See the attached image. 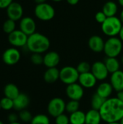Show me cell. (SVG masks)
<instances>
[{
	"mask_svg": "<svg viewBox=\"0 0 123 124\" xmlns=\"http://www.w3.org/2000/svg\"><path fill=\"white\" fill-rule=\"evenodd\" d=\"M26 47L32 53L43 54L49 50L50 41L45 35L36 32L28 36Z\"/></svg>",
	"mask_w": 123,
	"mask_h": 124,
	"instance_id": "cell-2",
	"label": "cell"
},
{
	"mask_svg": "<svg viewBox=\"0 0 123 124\" xmlns=\"http://www.w3.org/2000/svg\"><path fill=\"white\" fill-rule=\"evenodd\" d=\"M20 30L28 36L36 33V24L35 20L30 17H23L20 20Z\"/></svg>",
	"mask_w": 123,
	"mask_h": 124,
	"instance_id": "cell-13",
	"label": "cell"
},
{
	"mask_svg": "<svg viewBox=\"0 0 123 124\" xmlns=\"http://www.w3.org/2000/svg\"><path fill=\"white\" fill-rule=\"evenodd\" d=\"M119 38H120V39L123 42V26H122V28H121V29H120V33H119Z\"/></svg>",
	"mask_w": 123,
	"mask_h": 124,
	"instance_id": "cell-40",
	"label": "cell"
},
{
	"mask_svg": "<svg viewBox=\"0 0 123 124\" xmlns=\"http://www.w3.org/2000/svg\"><path fill=\"white\" fill-rule=\"evenodd\" d=\"M123 42L119 37H109L104 44V52L108 57H117L123 51Z\"/></svg>",
	"mask_w": 123,
	"mask_h": 124,
	"instance_id": "cell-4",
	"label": "cell"
},
{
	"mask_svg": "<svg viewBox=\"0 0 123 124\" xmlns=\"http://www.w3.org/2000/svg\"><path fill=\"white\" fill-rule=\"evenodd\" d=\"M79 76L77 68L73 66L67 65L59 70V80L67 86L77 83Z\"/></svg>",
	"mask_w": 123,
	"mask_h": 124,
	"instance_id": "cell-6",
	"label": "cell"
},
{
	"mask_svg": "<svg viewBox=\"0 0 123 124\" xmlns=\"http://www.w3.org/2000/svg\"><path fill=\"white\" fill-rule=\"evenodd\" d=\"M117 10H118L117 4L113 1H107L102 7V12L106 15L107 17L116 16V14L117 13Z\"/></svg>",
	"mask_w": 123,
	"mask_h": 124,
	"instance_id": "cell-23",
	"label": "cell"
},
{
	"mask_svg": "<svg viewBox=\"0 0 123 124\" xmlns=\"http://www.w3.org/2000/svg\"><path fill=\"white\" fill-rule=\"evenodd\" d=\"M66 94L70 100L79 101L83 97L84 88L79 83L67 85L66 88Z\"/></svg>",
	"mask_w": 123,
	"mask_h": 124,
	"instance_id": "cell-10",
	"label": "cell"
},
{
	"mask_svg": "<svg viewBox=\"0 0 123 124\" xmlns=\"http://www.w3.org/2000/svg\"><path fill=\"white\" fill-rule=\"evenodd\" d=\"M117 97L123 102V91H120V92H117Z\"/></svg>",
	"mask_w": 123,
	"mask_h": 124,
	"instance_id": "cell-39",
	"label": "cell"
},
{
	"mask_svg": "<svg viewBox=\"0 0 123 124\" xmlns=\"http://www.w3.org/2000/svg\"><path fill=\"white\" fill-rule=\"evenodd\" d=\"M103 121L107 124L120 122L123 118V102L117 97L106 100L99 110Z\"/></svg>",
	"mask_w": 123,
	"mask_h": 124,
	"instance_id": "cell-1",
	"label": "cell"
},
{
	"mask_svg": "<svg viewBox=\"0 0 123 124\" xmlns=\"http://www.w3.org/2000/svg\"><path fill=\"white\" fill-rule=\"evenodd\" d=\"M104 62L105 63V65H106L109 73L111 74L119 70L120 68V63L117 57H107V58L104 60Z\"/></svg>",
	"mask_w": 123,
	"mask_h": 124,
	"instance_id": "cell-24",
	"label": "cell"
},
{
	"mask_svg": "<svg viewBox=\"0 0 123 124\" xmlns=\"http://www.w3.org/2000/svg\"><path fill=\"white\" fill-rule=\"evenodd\" d=\"M105 101H106V100L104 98L100 97L96 93H95L94 94H93V96L91 97V106L92 109L99 110L101 109V108L102 107V105H104Z\"/></svg>",
	"mask_w": 123,
	"mask_h": 124,
	"instance_id": "cell-26",
	"label": "cell"
},
{
	"mask_svg": "<svg viewBox=\"0 0 123 124\" xmlns=\"http://www.w3.org/2000/svg\"><path fill=\"white\" fill-rule=\"evenodd\" d=\"M110 84L113 87V89L116 92H120L123 90V71L117 70L111 74Z\"/></svg>",
	"mask_w": 123,
	"mask_h": 124,
	"instance_id": "cell-17",
	"label": "cell"
},
{
	"mask_svg": "<svg viewBox=\"0 0 123 124\" xmlns=\"http://www.w3.org/2000/svg\"><path fill=\"white\" fill-rule=\"evenodd\" d=\"M20 124L19 122H15V123H12V124Z\"/></svg>",
	"mask_w": 123,
	"mask_h": 124,
	"instance_id": "cell-47",
	"label": "cell"
},
{
	"mask_svg": "<svg viewBox=\"0 0 123 124\" xmlns=\"http://www.w3.org/2000/svg\"><path fill=\"white\" fill-rule=\"evenodd\" d=\"M107 18V17L106 16V15L101 11H99L96 12V14L95 15V20L97 23H100L101 25L106 20V19Z\"/></svg>",
	"mask_w": 123,
	"mask_h": 124,
	"instance_id": "cell-35",
	"label": "cell"
},
{
	"mask_svg": "<svg viewBox=\"0 0 123 124\" xmlns=\"http://www.w3.org/2000/svg\"><path fill=\"white\" fill-rule=\"evenodd\" d=\"M30 124H50V119L45 114H38L33 117Z\"/></svg>",
	"mask_w": 123,
	"mask_h": 124,
	"instance_id": "cell-27",
	"label": "cell"
},
{
	"mask_svg": "<svg viewBox=\"0 0 123 124\" xmlns=\"http://www.w3.org/2000/svg\"><path fill=\"white\" fill-rule=\"evenodd\" d=\"M120 124V122H114V123H109V124Z\"/></svg>",
	"mask_w": 123,
	"mask_h": 124,
	"instance_id": "cell-45",
	"label": "cell"
},
{
	"mask_svg": "<svg viewBox=\"0 0 123 124\" xmlns=\"http://www.w3.org/2000/svg\"><path fill=\"white\" fill-rule=\"evenodd\" d=\"M113 91H114L113 87H112V86L111 85L110 83L102 82L101 84H100L98 86L96 93L98 95H99L100 97H101L104 98L105 100H107V99L110 97V96L112 95Z\"/></svg>",
	"mask_w": 123,
	"mask_h": 124,
	"instance_id": "cell-19",
	"label": "cell"
},
{
	"mask_svg": "<svg viewBox=\"0 0 123 124\" xmlns=\"http://www.w3.org/2000/svg\"><path fill=\"white\" fill-rule=\"evenodd\" d=\"M35 2L38 4H42V3H46L47 0H34Z\"/></svg>",
	"mask_w": 123,
	"mask_h": 124,
	"instance_id": "cell-41",
	"label": "cell"
},
{
	"mask_svg": "<svg viewBox=\"0 0 123 124\" xmlns=\"http://www.w3.org/2000/svg\"><path fill=\"white\" fill-rule=\"evenodd\" d=\"M105 41L102 37L98 35H94L91 36L88 41V45L89 49L96 53L104 52Z\"/></svg>",
	"mask_w": 123,
	"mask_h": 124,
	"instance_id": "cell-14",
	"label": "cell"
},
{
	"mask_svg": "<svg viewBox=\"0 0 123 124\" xmlns=\"http://www.w3.org/2000/svg\"><path fill=\"white\" fill-rule=\"evenodd\" d=\"M91 72L96 77L97 81H104L107 78L109 73L105 65V63L101 61H96L91 65Z\"/></svg>",
	"mask_w": 123,
	"mask_h": 124,
	"instance_id": "cell-11",
	"label": "cell"
},
{
	"mask_svg": "<svg viewBox=\"0 0 123 124\" xmlns=\"http://www.w3.org/2000/svg\"><path fill=\"white\" fill-rule=\"evenodd\" d=\"M56 124H70V118L66 114L63 113L55 118Z\"/></svg>",
	"mask_w": 123,
	"mask_h": 124,
	"instance_id": "cell-34",
	"label": "cell"
},
{
	"mask_svg": "<svg viewBox=\"0 0 123 124\" xmlns=\"http://www.w3.org/2000/svg\"><path fill=\"white\" fill-rule=\"evenodd\" d=\"M34 14L36 17L42 21H49L55 16V9L52 5L49 3H42L36 4Z\"/></svg>",
	"mask_w": 123,
	"mask_h": 124,
	"instance_id": "cell-5",
	"label": "cell"
},
{
	"mask_svg": "<svg viewBox=\"0 0 123 124\" xmlns=\"http://www.w3.org/2000/svg\"><path fill=\"white\" fill-rule=\"evenodd\" d=\"M76 68H77L78 73L80 74H81V73H85L91 72V65L88 62L83 61V62H80L78 65V66L76 67Z\"/></svg>",
	"mask_w": 123,
	"mask_h": 124,
	"instance_id": "cell-31",
	"label": "cell"
},
{
	"mask_svg": "<svg viewBox=\"0 0 123 124\" xmlns=\"http://www.w3.org/2000/svg\"><path fill=\"white\" fill-rule=\"evenodd\" d=\"M12 2L13 0H0V9H7Z\"/></svg>",
	"mask_w": 123,
	"mask_h": 124,
	"instance_id": "cell-37",
	"label": "cell"
},
{
	"mask_svg": "<svg viewBox=\"0 0 123 124\" xmlns=\"http://www.w3.org/2000/svg\"><path fill=\"white\" fill-rule=\"evenodd\" d=\"M101 121L102 119L99 110L91 109L86 113L85 124H100Z\"/></svg>",
	"mask_w": 123,
	"mask_h": 124,
	"instance_id": "cell-21",
	"label": "cell"
},
{
	"mask_svg": "<svg viewBox=\"0 0 123 124\" xmlns=\"http://www.w3.org/2000/svg\"><path fill=\"white\" fill-rule=\"evenodd\" d=\"M0 104H1V108L2 110L9 111L14 108V102L13 100L9 99L8 97H3L0 100Z\"/></svg>",
	"mask_w": 123,
	"mask_h": 124,
	"instance_id": "cell-29",
	"label": "cell"
},
{
	"mask_svg": "<svg viewBox=\"0 0 123 124\" xmlns=\"http://www.w3.org/2000/svg\"><path fill=\"white\" fill-rule=\"evenodd\" d=\"M28 36L24 33L22 31L19 30H15L12 33L8 35V41L13 46V47H23L26 46Z\"/></svg>",
	"mask_w": 123,
	"mask_h": 124,
	"instance_id": "cell-8",
	"label": "cell"
},
{
	"mask_svg": "<svg viewBox=\"0 0 123 124\" xmlns=\"http://www.w3.org/2000/svg\"><path fill=\"white\" fill-rule=\"evenodd\" d=\"M51 1H54V2H60V1H63V0H51Z\"/></svg>",
	"mask_w": 123,
	"mask_h": 124,
	"instance_id": "cell-44",
	"label": "cell"
},
{
	"mask_svg": "<svg viewBox=\"0 0 123 124\" xmlns=\"http://www.w3.org/2000/svg\"><path fill=\"white\" fill-rule=\"evenodd\" d=\"M18 116H19V119H20L22 122H25V123L30 122L33 118V116L30 112L27 110L26 109L20 111Z\"/></svg>",
	"mask_w": 123,
	"mask_h": 124,
	"instance_id": "cell-32",
	"label": "cell"
},
{
	"mask_svg": "<svg viewBox=\"0 0 123 124\" xmlns=\"http://www.w3.org/2000/svg\"><path fill=\"white\" fill-rule=\"evenodd\" d=\"M7 15L8 19H11L14 21L20 20L23 17V8L22 5L18 2H12L7 8Z\"/></svg>",
	"mask_w": 123,
	"mask_h": 124,
	"instance_id": "cell-12",
	"label": "cell"
},
{
	"mask_svg": "<svg viewBox=\"0 0 123 124\" xmlns=\"http://www.w3.org/2000/svg\"><path fill=\"white\" fill-rule=\"evenodd\" d=\"M97 79L91 72L81 73L79 76L78 83L86 89H91L96 86Z\"/></svg>",
	"mask_w": 123,
	"mask_h": 124,
	"instance_id": "cell-16",
	"label": "cell"
},
{
	"mask_svg": "<svg viewBox=\"0 0 123 124\" xmlns=\"http://www.w3.org/2000/svg\"><path fill=\"white\" fill-rule=\"evenodd\" d=\"M3 92H4V97L12 99L13 100L20 94L18 87L14 84L12 83H9L5 85Z\"/></svg>",
	"mask_w": 123,
	"mask_h": 124,
	"instance_id": "cell-22",
	"label": "cell"
},
{
	"mask_svg": "<svg viewBox=\"0 0 123 124\" xmlns=\"http://www.w3.org/2000/svg\"><path fill=\"white\" fill-rule=\"evenodd\" d=\"M60 56L55 51L47 52L43 56V65L47 68H57L59 64Z\"/></svg>",
	"mask_w": 123,
	"mask_h": 124,
	"instance_id": "cell-15",
	"label": "cell"
},
{
	"mask_svg": "<svg viewBox=\"0 0 123 124\" xmlns=\"http://www.w3.org/2000/svg\"><path fill=\"white\" fill-rule=\"evenodd\" d=\"M80 108V103L79 101H75V100H70L66 103V108L65 111L70 114L75 113L78 110H79Z\"/></svg>",
	"mask_w": 123,
	"mask_h": 124,
	"instance_id": "cell-30",
	"label": "cell"
},
{
	"mask_svg": "<svg viewBox=\"0 0 123 124\" xmlns=\"http://www.w3.org/2000/svg\"><path fill=\"white\" fill-rule=\"evenodd\" d=\"M123 23L117 16L109 17L101 24L102 32L109 37H115L119 35Z\"/></svg>",
	"mask_w": 123,
	"mask_h": 124,
	"instance_id": "cell-3",
	"label": "cell"
},
{
	"mask_svg": "<svg viewBox=\"0 0 123 124\" xmlns=\"http://www.w3.org/2000/svg\"><path fill=\"white\" fill-rule=\"evenodd\" d=\"M70 5H76L80 0H66Z\"/></svg>",
	"mask_w": 123,
	"mask_h": 124,
	"instance_id": "cell-38",
	"label": "cell"
},
{
	"mask_svg": "<svg viewBox=\"0 0 123 124\" xmlns=\"http://www.w3.org/2000/svg\"><path fill=\"white\" fill-rule=\"evenodd\" d=\"M0 124H4L1 121H0Z\"/></svg>",
	"mask_w": 123,
	"mask_h": 124,
	"instance_id": "cell-49",
	"label": "cell"
},
{
	"mask_svg": "<svg viewBox=\"0 0 123 124\" xmlns=\"http://www.w3.org/2000/svg\"><path fill=\"white\" fill-rule=\"evenodd\" d=\"M30 61L36 65H40L43 63V56L38 53H32L30 56Z\"/></svg>",
	"mask_w": 123,
	"mask_h": 124,
	"instance_id": "cell-33",
	"label": "cell"
},
{
	"mask_svg": "<svg viewBox=\"0 0 123 124\" xmlns=\"http://www.w3.org/2000/svg\"><path fill=\"white\" fill-rule=\"evenodd\" d=\"M121 61H122V63H123V56L122 57V60H121Z\"/></svg>",
	"mask_w": 123,
	"mask_h": 124,
	"instance_id": "cell-48",
	"label": "cell"
},
{
	"mask_svg": "<svg viewBox=\"0 0 123 124\" xmlns=\"http://www.w3.org/2000/svg\"><path fill=\"white\" fill-rule=\"evenodd\" d=\"M18 119H19V116L17 115L16 113H9L7 116V121H9V124H12V123L17 122Z\"/></svg>",
	"mask_w": 123,
	"mask_h": 124,
	"instance_id": "cell-36",
	"label": "cell"
},
{
	"mask_svg": "<svg viewBox=\"0 0 123 124\" xmlns=\"http://www.w3.org/2000/svg\"><path fill=\"white\" fill-rule=\"evenodd\" d=\"M120 19V20H121V22H122V23L123 24V9L120 12V17H119Z\"/></svg>",
	"mask_w": 123,
	"mask_h": 124,
	"instance_id": "cell-42",
	"label": "cell"
},
{
	"mask_svg": "<svg viewBox=\"0 0 123 124\" xmlns=\"http://www.w3.org/2000/svg\"><path fill=\"white\" fill-rule=\"evenodd\" d=\"M65 108L66 103L65 100L60 97H54L51 99L47 105L48 113L54 118L63 114L65 111Z\"/></svg>",
	"mask_w": 123,
	"mask_h": 124,
	"instance_id": "cell-7",
	"label": "cell"
},
{
	"mask_svg": "<svg viewBox=\"0 0 123 124\" xmlns=\"http://www.w3.org/2000/svg\"><path fill=\"white\" fill-rule=\"evenodd\" d=\"M15 28H16L15 21L11 19H7V20H5V22L3 23V25H2V29L4 32L7 33L8 35L12 33L13 31H14L16 30Z\"/></svg>",
	"mask_w": 123,
	"mask_h": 124,
	"instance_id": "cell-28",
	"label": "cell"
},
{
	"mask_svg": "<svg viewBox=\"0 0 123 124\" xmlns=\"http://www.w3.org/2000/svg\"><path fill=\"white\" fill-rule=\"evenodd\" d=\"M1 110V104H0V110Z\"/></svg>",
	"mask_w": 123,
	"mask_h": 124,
	"instance_id": "cell-50",
	"label": "cell"
},
{
	"mask_svg": "<svg viewBox=\"0 0 123 124\" xmlns=\"http://www.w3.org/2000/svg\"><path fill=\"white\" fill-rule=\"evenodd\" d=\"M43 79L47 84H54L59 79V70L57 68H47L43 74Z\"/></svg>",
	"mask_w": 123,
	"mask_h": 124,
	"instance_id": "cell-20",
	"label": "cell"
},
{
	"mask_svg": "<svg viewBox=\"0 0 123 124\" xmlns=\"http://www.w3.org/2000/svg\"><path fill=\"white\" fill-rule=\"evenodd\" d=\"M120 124H123V118L120 120Z\"/></svg>",
	"mask_w": 123,
	"mask_h": 124,
	"instance_id": "cell-46",
	"label": "cell"
},
{
	"mask_svg": "<svg viewBox=\"0 0 123 124\" xmlns=\"http://www.w3.org/2000/svg\"><path fill=\"white\" fill-rule=\"evenodd\" d=\"M70 124H86V113L83 111L78 110L70 114Z\"/></svg>",
	"mask_w": 123,
	"mask_h": 124,
	"instance_id": "cell-25",
	"label": "cell"
},
{
	"mask_svg": "<svg viewBox=\"0 0 123 124\" xmlns=\"http://www.w3.org/2000/svg\"><path fill=\"white\" fill-rule=\"evenodd\" d=\"M118 4L123 7V0H118Z\"/></svg>",
	"mask_w": 123,
	"mask_h": 124,
	"instance_id": "cell-43",
	"label": "cell"
},
{
	"mask_svg": "<svg viewBox=\"0 0 123 124\" xmlns=\"http://www.w3.org/2000/svg\"><path fill=\"white\" fill-rule=\"evenodd\" d=\"M14 109L18 111L25 110L30 104V98L25 93H20L14 100Z\"/></svg>",
	"mask_w": 123,
	"mask_h": 124,
	"instance_id": "cell-18",
	"label": "cell"
},
{
	"mask_svg": "<svg viewBox=\"0 0 123 124\" xmlns=\"http://www.w3.org/2000/svg\"><path fill=\"white\" fill-rule=\"evenodd\" d=\"M21 58V54L16 47L7 49L2 54V61L7 65H16Z\"/></svg>",
	"mask_w": 123,
	"mask_h": 124,
	"instance_id": "cell-9",
	"label": "cell"
}]
</instances>
